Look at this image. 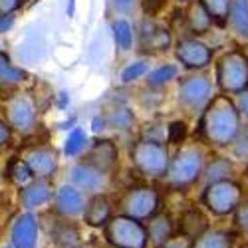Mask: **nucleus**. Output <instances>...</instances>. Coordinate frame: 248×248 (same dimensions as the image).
I'll return each instance as SVG.
<instances>
[{"mask_svg": "<svg viewBox=\"0 0 248 248\" xmlns=\"http://www.w3.org/2000/svg\"><path fill=\"white\" fill-rule=\"evenodd\" d=\"M202 4V8L209 12V16L213 18V22L224 26L226 24V18H229L231 6H232V0H199Z\"/></svg>", "mask_w": 248, "mask_h": 248, "instance_id": "bb28decb", "label": "nucleus"}, {"mask_svg": "<svg viewBox=\"0 0 248 248\" xmlns=\"http://www.w3.org/2000/svg\"><path fill=\"white\" fill-rule=\"evenodd\" d=\"M54 209L62 217H79L86 209V197L76 185H62L54 197Z\"/></svg>", "mask_w": 248, "mask_h": 248, "instance_id": "9b49d317", "label": "nucleus"}, {"mask_svg": "<svg viewBox=\"0 0 248 248\" xmlns=\"http://www.w3.org/2000/svg\"><path fill=\"white\" fill-rule=\"evenodd\" d=\"M12 246L14 248H36L38 242V218L32 213L18 215L12 224Z\"/></svg>", "mask_w": 248, "mask_h": 248, "instance_id": "f8f14e48", "label": "nucleus"}, {"mask_svg": "<svg viewBox=\"0 0 248 248\" xmlns=\"http://www.w3.org/2000/svg\"><path fill=\"white\" fill-rule=\"evenodd\" d=\"M179 231L185 238L193 242L204 231H209V220H206V217L199 209H189L183 213V217L179 220Z\"/></svg>", "mask_w": 248, "mask_h": 248, "instance_id": "aec40b11", "label": "nucleus"}, {"mask_svg": "<svg viewBox=\"0 0 248 248\" xmlns=\"http://www.w3.org/2000/svg\"><path fill=\"white\" fill-rule=\"evenodd\" d=\"M147 231V244H151L153 248H163L165 244H169L175 236V220L171 215L167 213H157L149 218V224L145 226Z\"/></svg>", "mask_w": 248, "mask_h": 248, "instance_id": "ddd939ff", "label": "nucleus"}, {"mask_svg": "<svg viewBox=\"0 0 248 248\" xmlns=\"http://www.w3.org/2000/svg\"><path fill=\"white\" fill-rule=\"evenodd\" d=\"M238 111H240L244 117H248V90H244V92L240 93V99H238Z\"/></svg>", "mask_w": 248, "mask_h": 248, "instance_id": "a19ab883", "label": "nucleus"}, {"mask_svg": "<svg viewBox=\"0 0 248 248\" xmlns=\"http://www.w3.org/2000/svg\"><path fill=\"white\" fill-rule=\"evenodd\" d=\"M177 2H185V0H177Z\"/></svg>", "mask_w": 248, "mask_h": 248, "instance_id": "09e8293b", "label": "nucleus"}, {"mask_svg": "<svg viewBox=\"0 0 248 248\" xmlns=\"http://www.w3.org/2000/svg\"><path fill=\"white\" fill-rule=\"evenodd\" d=\"M74 6H76V0H70L68 2V16H74Z\"/></svg>", "mask_w": 248, "mask_h": 248, "instance_id": "a18cd8bd", "label": "nucleus"}, {"mask_svg": "<svg viewBox=\"0 0 248 248\" xmlns=\"http://www.w3.org/2000/svg\"><path fill=\"white\" fill-rule=\"evenodd\" d=\"M226 22L231 24L236 36L248 40V0H232Z\"/></svg>", "mask_w": 248, "mask_h": 248, "instance_id": "4be33fe9", "label": "nucleus"}, {"mask_svg": "<svg viewBox=\"0 0 248 248\" xmlns=\"http://www.w3.org/2000/svg\"><path fill=\"white\" fill-rule=\"evenodd\" d=\"M26 78L24 70L14 68L6 54L0 52V86H16Z\"/></svg>", "mask_w": 248, "mask_h": 248, "instance_id": "cd10ccee", "label": "nucleus"}, {"mask_svg": "<svg viewBox=\"0 0 248 248\" xmlns=\"http://www.w3.org/2000/svg\"><path fill=\"white\" fill-rule=\"evenodd\" d=\"M179 74V68L175 64H165V66H159L157 70H153L149 76H147V84L151 88H159V86H165L169 84L171 79H175Z\"/></svg>", "mask_w": 248, "mask_h": 248, "instance_id": "7c9ffc66", "label": "nucleus"}, {"mask_svg": "<svg viewBox=\"0 0 248 248\" xmlns=\"http://www.w3.org/2000/svg\"><path fill=\"white\" fill-rule=\"evenodd\" d=\"M8 141H10V127L6 121L0 119V147H4Z\"/></svg>", "mask_w": 248, "mask_h": 248, "instance_id": "4c0bfd02", "label": "nucleus"}, {"mask_svg": "<svg viewBox=\"0 0 248 248\" xmlns=\"http://www.w3.org/2000/svg\"><path fill=\"white\" fill-rule=\"evenodd\" d=\"M88 147V133L81 127H74L64 143V153L68 157H76Z\"/></svg>", "mask_w": 248, "mask_h": 248, "instance_id": "c756f323", "label": "nucleus"}, {"mask_svg": "<svg viewBox=\"0 0 248 248\" xmlns=\"http://www.w3.org/2000/svg\"><path fill=\"white\" fill-rule=\"evenodd\" d=\"M201 201L213 215L224 217V215H231L238 209V204L242 202V189L238 183H234L231 179L211 183V185H206V189L202 191Z\"/></svg>", "mask_w": 248, "mask_h": 248, "instance_id": "423d86ee", "label": "nucleus"}, {"mask_svg": "<svg viewBox=\"0 0 248 248\" xmlns=\"http://www.w3.org/2000/svg\"><path fill=\"white\" fill-rule=\"evenodd\" d=\"M232 234L224 231H204L199 238L191 242L189 248H232Z\"/></svg>", "mask_w": 248, "mask_h": 248, "instance_id": "5701e85b", "label": "nucleus"}, {"mask_svg": "<svg viewBox=\"0 0 248 248\" xmlns=\"http://www.w3.org/2000/svg\"><path fill=\"white\" fill-rule=\"evenodd\" d=\"M86 163L93 165L95 169H99L101 173H109L113 167H115V163H117V147H115V143L109 141V139H99L95 141L88 157H86Z\"/></svg>", "mask_w": 248, "mask_h": 248, "instance_id": "dca6fc26", "label": "nucleus"}, {"mask_svg": "<svg viewBox=\"0 0 248 248\" xmlns=\"http://www.w3.org/2000/svg\"><path fill=\"white\" fill-rule=\"evenodd\" d=\"M199 127L202 137L213 145H232L240 133V111L226 95H217L206 103Z\"/></svg>", "mask_w": 248, "mask_h": 248, "instance_id": "f257e3e1", "label": "nucleus"}, {"mask_svg": "<svg viewBox=\"0 0 248 248\" xmlns=\"http://www.w3.org/2000/svg\"><path fill=\"white\" fill-rule=\"evenodd\" d=\"M24 161L28 163V167L36 179H50L58 169V157H56L54 149H50V147L30 149L28 155L24 157Z\"/></svg>", "mask_w": 248, "mask_h": 248, "instance_id": "4468645a", "label": "nucleus"}, {"mask_svg": "<svg viewBox=\"0 0 248 248\" xmlns=\"http://www.w3.org/2000/svg\"><path fill=\"white\" fill-rule=\"evenodd\" d=\"M167 133H169V139L173 143H181L185 139V135H187V127H185V123L175 121V123H171V125L167 127Z\"/></svg>", "mask_w": 248, "mask_h": 248, "instance_id": "f704fd0d", "label": "nucleus"}, {"mask_svg": "<svg viewBox=\"0 0 248 248\" xmlns=\"http://www.w3.org/2000/svg\"><path fill=\"white\" fill-rule=\"evenodd\" d=\"M131 163L139 173L147 177H165L171 157L163 143L151 139H139L131 147Z\"/></svg>", "mask_w": 248, "mask_h": 248, "instance_id": "7ed1b4c3", "label": "nucleus"}, {"mask_svg": "<svg viewBox=\"0 0 248 248\" xmlns=\"http://www.w3.org/2000/svg\"><path fill=\"white\" fill-rule=\"evenodd\" d=\"M58 101H60V108H66V103H68V93L66 92H62L58 95Z\"/></svg>", "mask_w": 248, "mask_h": 248, "instance_id": "37998d69", "label": "nucleus"}, {"mask_svg": "<svg viewBox=\"0 0 248 248\" xmlns=\"http://www.w3.org/2000/svg\"><path fill=\"white\" fill-rule=\"evenodd\" d=\"M84 220L90 226H106L108 220L111 218V204L109 199L106 195H93L88 202H86V209H84Z\"/></svg>", "mask_w": 248, "mask_h": 248, "instance_id": "a211bd4d", "label": "nucleus"}, {"mask_svg": "<svg viewBox=\"0 0 248 248\" xmlns=\"http://www.w3.org/2000/svg\"><path fill=\"white\" fill-rule=\"evenodd\" d=\"M20 189H22L20 191V202H22L26 211H32V209H38V206L46 204L54 195L48 179L30 181L28 185H24V187H20Z\"/></svg>", "mask_w": 248, "mask_h": 248, "instance_id": "f3484780", "label": "nucleus"}, {"mask_svg": "<svg viewBox=\"0 0 248 248\" xmlns=\"http://www.w3.org/2000/svg\"><path fill=\"white\" fill-rule=\"evenodd\" d=\"M2 248H14V246H2Z\"/></svg>", "mask_w": 248, "mask_h": 248, "instance_id": "de8ad7c7", "label": "nucleus"}, {"mask_svg": "<svg viewBox=\"0 0 248 248\" xmlns=\"http://www.w3.org/2000/svg\"><path fill=\"white\" fill-rule=\"evenodd\" d=\"M106 240L113 248H147V231L141 220L125 215H117L108 220Z\"/></svg>", "mask_w": 248, "mask_h": 248, "instance_id": "20e7f679", "label": "nucleus"}, {"mask_svg": "<svg viewBox=\"0 0 248 248\" xmlns=\"http://www.w3.org/2000/svg\"><path fill=\"white\" fill-rule=\"evenodd\" d=\"M211 81L204 76H189L179 86V103L191 111L204 109L211 101Z\"/></svg>", "mask_w": 248, "mask_h": 248, "instance_id": "1a4fd4ad", "label": "nucleus"}, {"mask_svg": "<svg viewBox=\"0 0 248 248\" xmlns=\"http://www.w3.org/2000/svg\"><path fill=\"white\" fill-rule=\"evenodd\" d=\"M234 218H236V226L244 232L248 234V201L240 202L238 209L234 211Z\"/></svg>", "mask_w": 248, "mask_h": 248, "instance_id": "72a5a7b5", "label": "nucleus"}, {"mask_svg": "<svg viewBox=\"0 0 248 248\" xmlns=\"http://www.w3.org/2000/svg\"><path fill=\"white\" fill-rule=\"evenodd\" d=\"M72 183L81 191H90V193H99L103 183H106V173H101L90 163H78L70 171Z\"/></svg>", "mask_w": 248, "mask_h": 248, "instance_id": "2eb2a0df", "label": "nucleus"}, {"mask_svg": "<svg viewBox=\"0 0 248 248\" xmlns=\"http://www.w3.org/2000/svg\"><path fill=\"white\" fill-rule=\"evenodd\" d=\"M106 125H108V121H106V117H95L93 121H92V127H93V131H103L106 129Z\"/></svg>", "mask_w": 248, "mask_h": 248, "instance_id": "79ce46f5", "label": "nucleus"}, {"mask_svg": "<svg viewBox=\"0 0 248 248\" xmlns=\"http://www.w3.org/2000/svg\"><path fill=\"white\" fill-rule=\"evenodd\" d=\"M141 2H143V10H145L149 16L157 14L165 6V0H141Z\"/></svg>", "mask_w": 248, "mask_h": 248, "instance_id": "c9c22d12", "label": "nucleus"}, {"mask_svg": "<svg viewBox=\"0 0 248 248\" xmlns=\"http://www.w3.org/2000/svg\"><path fill=\"white\" fill-rule=\"evenodd\" d=\"M161 197L151 187H135L121 199V215L135 220H149L159 213Z\"/></svg>", "mask_w": 248, "mask_h": 248, "instance_id": "0eeeda50", "label": "nucleus"}, {"mask_svg": "<svg viewBox=\"0 0 248 248\" xmlns=\"http://www.w3.org/2000/svg\"><path fill=\"white\" fill-rule=\"evenodd\" d=\"M135 4V0H113V6L117 12H129Z\"/></svg>", "mask_w": 248, "mask_h": 248, "instance_id": "ea45409f", "label": "nucleus"}, {"mask_svg": "<svg viewBox=\"0 0 248 248\" xmlns=\"http://www.w3.org/2000/svg\"><path fill=\"white\" fill-rule=\"evenodd\" d=\"M232 175V163L224 157H217L209 163V167L204 169V181L206 183H218V181H226Z\"/></svg>", "mask_w": 248, "mask_h": 248, "instance_id": "b1692460", "label": "nucleus"}, {"mask_svg": "<svg viewBox=\"0 0 248 248\" xmlns=\"http://www.w3.org/2000/svg\"><path fill=\"white\" fill-rule=\"evenodd\" d=\"M163 248H189L187 244H181V242H169V244H165Z\"/></svg>", "mask_w": 248, "mask_h": 248, "instance_id": "c03bdc74", "label": "nucleus"}, {"mask_svg": "<svg viewBox=\"0 0 248 248\" xmlns=\"http://www.w3.org/2000/svg\"><path fill=\"white\" fill-rule=\"evenodd\" d=\"M106 121L109 123L111 127H115V129H129V127L133 125L135 117H133V113H131L127 108H115V109L106 117Z\"/></svg>", "mask_w": 248, "mask_h": 248, "instance_id": "2f4dec72", "label": "nucleus"}, {"mask_svg": "<svg viewBox=\"0 0 248 248\" xmlns=\"http://www.w3.org/2000/svg\"><path fill=\"white\" fill-rule=\"evenodd\" d=\"M246 248H248V246H246Z\"/></svg>", "mask_w": 248, "mask_h": 248, "instance_id": "8fccbe9b", "label": "nucleus"}, {"mask_svg": "<svg viewBox=\"0 0 248 248\" xmlns=\"http://www.w3.org/2000/svg\"><path fill=\"white\" fill-rule=\"evenodd\" d=\"M217 81L224 93H242L248 90V56L232 50L218 60Z\"/></svg>", "mask_w": 248, "mask_h": 248, "instance_id": "39448f33", "label": "nucleus"}, {"mask_svg": "<svg viewBox=\"0 0 248 248\" xmlns=\"http://www.w3.org/2000/svg\"><path fill=\"white\" fill-rule=\"evenodd\" d=\"M79 240V232L76 226H72L70 222H62L58 226H54L52 231V242L56 246H62V248H72L76 246Z\"/></svg>", "mask_w": 248, "mask_h": 248, "instance_id": "393cba45", "label": "nucleus"}, {"mask_svg": "<svg viewBox=\"0 0 248 248\" xmlns=\"http://www.w3.org/2000/svg\"><path fill=\"white\" fill-rule=\"evenodd\" d=\"M141 46L151 52L167 50L171 46V32L153 22H145L143 24V32H141Z\"/></svg>", "mask_w": 248, "mask_h": 248, "instance_id": "6ab92c4d", "label": "nucleus"}, {"mask_svg": "<svg viewBox=\"0 0 248 248\" xmlns=\"http://www.w3.org/2000/svg\"><path fill=\"white\" fill-rule=\"evenodd\" d=\"M185 22H187V28H189L191 34L201 36V34H206L211 30L213 18L209 16V12L202 8L201 2H193L189 6V10H187V16H185Z\"/></svg>", "mask_w": 248, "mask_h": 248, "instance_id": "412c9836", "label": "nucleus"}, {"mask_svg": "<svg viewBox=\"0 0 248 248\" xmlns=\"http://www.w3.org/2000/svg\"><path fill=\"white\" fill-rule=\"evenodd\" d=\"M72 248H90V246H81V244H76V246H72Z\"/></svg>", "mask_w": 248, "mask_h": 248, "instance_id": "49530a36", "label": "nucleus"}, {"mask_svg": "<svg viewBox=\"0 0 248 248\" xmlns=\"http://www.w3.org/2000/svg\"><path fill=\"white\" fill-rule=\"evenodd\" d=\"M8 179L14 185H18V187H24V185H28L34 179V175H32L28 163L24 159H14L8 165Z\"/></svg>", "mask_w": 248, "mask_h": 248, "instance_id": "c85d7f7f", "label": "nucleus"}, {"mask_svg": "<svg viewBox=\"0 0 248 248\" xmlns=\"http://www.w3.org/2000/svg\"><path fill=\"white\" fill-rule=\"evenodd\" d=\"M22 6V0H0V14H12Z\"/></svg>", "mask_w": 248, "mask_h": 248, "instance_id": "e433bc0d", "label": "nucleus"}, {"mask_svg": "<svg viewBox=\"0 0 248 248\" xmlns=\"http://www.w3.org/2000/svg\"><path fill=\"white\" fill-rule=\"evenodd\" d=\"M204 169V153L199 147H183L175 159L169 163V169L165 173L171 189H185L193 185Z\"/></svg>", "mask_w": 248, "mask_h": 248, "instance_id": "f03ea898", "label": "nucleus"}, {"mask_svg": "<svg viewBox=\"0 0 248 248\" xmlns=\"http://www.w3.org/2000/svg\"><path fill=\"white\" fill-rule=\"evenodd\" d=\"M4 113H6L8 127L16 129L20 133H28L36 125L38 109H36L34 99L28 93H16V95L8 97L6 106H4Z\"/></svg>", "mask_w": 248, "mask_h": 248, "instance_id": "6e6552de", "label": "nucleus"}, {"mask_svg": "<svg viewBox=\"0 0 248 248\" xmlns=\"http://www.w3.org/2000/svg\"><path fill=\"white\" fill-rule=\"evenodd\" d=\"M149 66L145 64V62H135V64H129L125 70L121 72V81L123 84H131V81L139 79L143 74H147Z\"/></svg>", "mask_w": 248, "mask_h": 248, "instance_id": "473e14b6", "label": "nucleus"}, {"mask_svg": "<svg viewBox=\"0 0 248 248\" xmlns=\"http://www.w3.org/2000/svg\"><path fill=\"white\" fill-rule=\"evenodd\" d=\"M177 60L187 70H202L211 64L213 50L193 36L181 38L177 42Z\"/></svg>", "mask_w": 248, "mask_h": 248, "instance_id": "9d476101", "label": "nucleus"}, {"mask_svg": "<svg viewBox=\"0 0 248 248\" xmlns=\"http://www.w3.org/2000/svg\"><path fill=\"white\" fill-rule=\"evenodd\" d=\"M111 30H113V38H115V44L121 52H127L131 50L133 46V28L131 24L127 22L125 18H119L111 24Z\"/></svg>", "mask_w": 248, "mask_h": 248, "instance_id": "a878e982", "label": "nucleus"}, {"mask_svg": "<svg viewBox=\"0 0 248 248\" xmlns=\"http://www.w3.org/2000/svg\"><path fill=\"white\" fill-rule=\"evenodd\" d=\"M14 24V16L12 14H0V34H4L12 28Z\"/></svg>", "mask_w": 248, "mask_h": 248, "instance_id": "58836bf2", "label": "nucleus"}]
</instances>
